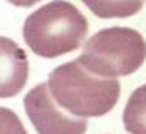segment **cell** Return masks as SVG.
<instances>
[{
  "label": "cell",
  "mask_w": 146,
  "mask_h": 134,
  "mask_svg": "<svg viewBox=\"0 0 146 134\" xmlns=\"http://www.w3.org/2000/svg\"><path fill=\"white\" fill-rule=\"evenodd\" d=\"M123 123L129 134H146V84L129 96L123 112Z\"/></svg>",
  "instance_id": "7"
},
{
  "label": "cell",
  "mask_w": 146,
  "mask_h": 134,
  "mask_svg": "<svg viewBox=\"0 0 146 134\" xmlns=\"http://www.w3.org/2000/svg\"><path fill=\"white\" fill-rule=\"evenodd\" d=\"M2 84H0V96L11 98L17 95L25 87L29 77V63L27 55L13 40L2 36Z\"/></svg>",
  "instance_id": "5"
},
{
  "label": "cell",
  "mask_w": 146,
  "mask_h": 134,
  "mask_svg": "<svg viewBox=\"0 0 146 134\" xmlns=\"http://www.w3.org/2000/svg\"><path fill=\"white\" fill-rule=\"evenodd\" d=\"M0 134H27L19 117L11 109H0Z\"/></svg>",
  "instance_id": "8"
},
{
  "label": "cell",
  "mask_w": 146,
  "mask_h": 134,
  "mask_svg": "<svg viewBox=\"0 0 146 134\" xmlns=\"http://www.w3.org/2000/svg\"><path fill=\"white\" fill-rule=\"evenodd\" d=\"M7 2H10V3L14 5V7L29 8V7H33V5H36L38 2H41V0H7Z\"/></svg>",
  "instance_id": "9"
},
{
  "label": "cell",
  "mask_w": 146,
  "mask_h": 134,
  "mask_svg": "<svg viewBox=\"0 0 146 134\" xmlns=\"http://www.w3.org/2000/svg\"><path fill=\"white\" fill-rule=\"evenodd\" d=\"M83 5L101 19H124L137 14L145 0H82Z\"/></svg>",
  "instance_id": "6"
},
{
  "label": "cell",
  "mask_w": 146,
  "mask_h": 134,
  "mask_svg": "<svg viewBox=\"0 0 146 134\" xmlns=\"http://www.w3.org/2000/svg\"><path fill=\"white\" fill-rule=\"evenodd\" d=\"M86 33V17L66 0H54L33 11L22 30L27 46L44 58H55L79 49Z\"/></svg>",
  "instance_id": "2"
},
{
  "label": "cell",
  "mask_w": 146,
  "mask_h": 134,
  "mask_svg": "<svg viewBox=\"0 0 146 134\" xmlns=\"http://www.w3.org/2000/svg\"><path fill=\"white\" fill-rule=\"evenodd\" d=\"M29 120L38 134H85L88 120L69 114L54 99L46 82L33 87L24 98Z\"/></svg>",
  "instance_id": "4"
},
{
  "label": "cell",
  "mask_w": 146,
  "mask_h": 134,
  "mask_svg": "<svg viewBox=\"0 0 146 134\" xmlns=\"http://www.w3.org/2000/svg\"><path fill=\"white\" fill-rule=\"evenodd\" d=\"M47 85L54 99L69 114L82 118L102 117L116 106L121 85L115 77H101L79 60L66 62L50 71Z\"/></svg>",
  "instance_id": "1"
},
{
  "label": "cell",
  "mask_w": 146,
  "mask_h": 134,
  "mask_svg": "<svg viewBox=\"0 0 146 134\" xmlns=\"http://www.w3.org/2000/svg\"><path fill=\"white\" fill-rule=\"evenodd\" d=\"M77 60L96 76H129L145 63L146 41L130 27H108L85 43Z\"/></svg>",
  "instance_id": "3"
}]
</instances>
